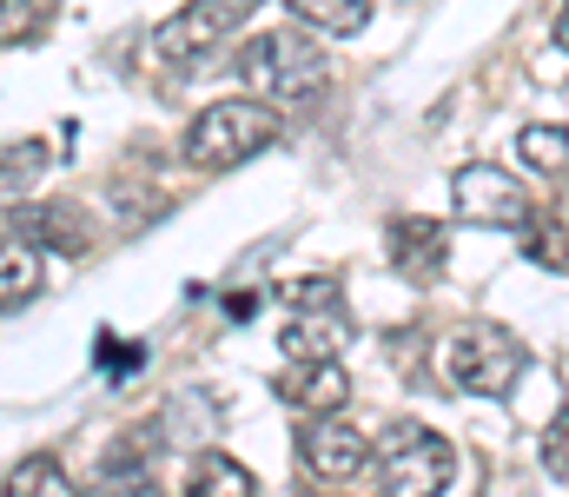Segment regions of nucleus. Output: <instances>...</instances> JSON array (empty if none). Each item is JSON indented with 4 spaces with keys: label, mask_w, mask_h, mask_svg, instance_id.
I'll return each mask as SVG.
<instances>
[{
    "label": "nucleus",
    "mask_w": 569,
    "mask_h": 497,
    "mask_svg": "<svg viewBox=\"0 0 569 497\" xmlns=\"http://www.w3.org/2000/svg\"><path fill=\"white\" fill-rule=\"evenodd\" d=\"M87 497H159V485H152L146 471H113V465H107L100 485H93Z\"/></svg>",
    "instance_id": "obj_17"
},
{
    "label": "nucleus",
    "mask_w": 569,
    "mask_h": 497,
    "mask_svg": "<svg viewBox=\"0 0 569 497\" xmlns=\"http://www.w3.org/2000/svg\"><path fill=\"white\" fill-rule=\"evenodd\" d=\"M239 73H246L252 93L298 107V100H318V93H325L331 60H325V47H318L305 27H272V33H252V40H246Z\"/></svg>",
    "instance_id": "obj_1"
},
{
    "label": "nucleus",
    "mask_w": 569,
    "mask_h": 497,
    "mask_svg": "<svg viewBox=\"0 0 569 497\" xmlns=\"http://www.w3.org/2000/svg\"><path fill=\"white\" fill-rule=\"evenodd\" d=\"M246 13H252V7H239V0H206V7H186V13L159 20L152 47H159L166 60H206L212 47H226V40L246 27Z\"/></svg>",
    "instance_id": "obj_6"
},
{
    "label": "nucleus",
    "mask_w": 569,
    "mask_h": 497,
    "mask_svg": "<svg viewBox=\"0 0 569 497\" xmlns=\"http://www.w3.org/2000/svg\"><path fill=\"white\" fill-rule=\"evenodd\" d=\"M298 458H305L325 485H345V478H358V471L371 465V438H365L351 418H311V425L298 431Z\"/></svg>",
    "instance_id": "obj_7"
},
{
    "label": "nucleus",
    "mask_w": 569,
    "mask_h": 497,
    "mask_svg": "<svg viewBox=\"0 0 569 497\" xmlns=\"http://www.w3.org/2000/svg\"><path fill=\"white\" fill-rule=\"evenodd\" d=\"M279 398L311 411V418H338V405L351 398V378L338 365H298L291 378H279Z\"/></svg>",
    "instance_id": "obj_10"
},
{
    "label": "nucleus",
    "mask_w": 569,
    "mask_h": 497,
    "mask_svg": "<svg viewBox=\"0 0 569 497\" xmlns=\"http://www.w3.org/2000/svg\"><path fill=\"white\" fill-rule=\"evenodd\" d=\"M7 497H73V485H67V471L53 458H20L7 471Z\"/></svg>",
    "instance_id": "obj_15"
},
{
    "label": "nucleus",
    "mask_w": 569,
    "mask_h": 497,
    "mask_svg": "<svg viewBox=\"0 0 569 497\" xmlns=\"http://www.w3.org/2000/svg\"><path fill=\"white\" fill-rule=\"evenodd\" d=\"M450 478H457V451L430 425L405 418L385 431V445H378V491L385 497H437Z\"/></svg>",
    "instance_id": "obj_4"
},
{
    "label": "nucleus",
    "mask_w": 569,
    "mask_h": 497,
    "mask_svg": "<svg viewBox=\"0 0 569 497\" xmlns=\"http://www.w3.org/2000/svg\"><path fill=\"white\" fill-rule=\"evenodd\" d=\"M284 299L305 312H338V279H298V286H284Z\"/></svg>",
    "instance_id": "obj_19"
},
{
    "label": "nucleus",
    "mask_w": 569,
    "mask_h": 497,
    "mask_svg": "<svg viewBox=\"0 0 569 497\" xmlns=\"http://www.w3.org/2000/svg\"><path fill=\"white\" fill-rule=\"evenodd\" d=\"M543 465H550L557 478H569V405L543 425Z\"/></svg>",
    "instance_id": "obj_20"
},
{
    "label": "nucleus",
    "mask_w": 569,
    "mask_h": 497,
    "mask_svg": "<svg viewBox=\"0 0 569 497\" xmlns=\"http://www.w3.org/2000/svg\"><path fill=\"white\" fill-rule=\"evenodd\" d=\"M523 365H530L523 338L503 331V326H463L443 345V371H450V385L470 391V398H503V391H517Z\"/></svg>",
    "instance_id": "obj_3"
},
{
    "label": "nucleus",
    "mask_w": 569,
    "mask_h": 497,
    "mask_svg": "<svg viewBox=\"0 0 569 497\" xmlns=\"http://www.w3.org/2000/svg\"><path fill=\"white\" fill-rule=\"evenodd\" d=\"M40 160H47V147H40V140H27V147H7V199H20V186L40 172Z\"/></svg>",
    "instance_id": "obj_18"
},
{
    "label": "nucleus",
    "mask_w": 569,
    "mask_h": 497,
    "mask_svg": "<svg viewBox=\"0 0 569 497\" xmlns=\"http://www.w3.org/2000/svg\"><path fill=\"white\" fill-rule=\"evenodd\" d=\"M80 212L73 206H33V212H13V232L20 239H47V246H60V252H87V226H73Z\"/></svg>",
    "instance_id": "obj_13"
},
{
    "label": "nucleus",
    "mask_w": 569,
    "mask_h": 497,
    "mask_svg": "<svg viewBox=\"0 0 569 497\" xmlns=\"http://www.w3.org/2000/svg\"><path fill=\"white\" fill-rule=\"evenodd\" d=\"M345 338H351L345 312H291V326L279 331V345H284L291 365H338Z\"/></svg>",
    "instance_id": "obj_9"
},
{
    "label": "nucleus",
    "mask_w": 569,
    "mask_h": 497,
    "mask_svg": "<svg viewBox=\"0 0 569 497\" xmlns=\"http://www.w3.org/2000/svg\"><path fill=\"white\" fill-rule=\"evenodd\" d=\"M450 206H457V219H470V226H510V232H523V226L537 219L530 192H523L503 166H463V172L450 179Z\"/></svg>",
    "instance_id": "obj_5"
},
{
    "label": "nucleus",
    "mask_w": 569,
    "mask_h": 497,
    "mask_svg": "<svg viewBox=\"0 0 569 497\" xmlns=\"http://www.w3.org/2000/svg\"><path fill=\"white\" fill-rule=\"evenodd\" d=\"M279 140V113L266 100H212L192 127H186V160L219 172V166H246Z\"/></svg>",
    "instance_id": "obj_2"
},
{
    "label": "nucleus",
    "mask_w": 569,
    "mask_h": 497,
    "mask_svg": "<svg viewBox=\"0 0 569 497\" xmlns=\"http://www.w3.org/2000/svg\"><path fill=\"white\" fill-rule=\"evenodd\" d=\"M385 252H391V266L405 272V279H437L443 272V252H450V239H443V226L437 219H418V212H405V219H391L385 226Z\"/></svg>",
    "instance_id": "obj_8"
},
{
    "label": "nucleus",
    "mask_w": 569,
    "mask_h": 497,
    "mask_svg": "<svg viewBox=\"0 0 569 497\" xmlns=\"http://www.w3.org/2000/svg\"><path fill=\"white\" fill-rule=\"evenodd\" d=\"M186 497H252V471L226 451H199L186 465Z\"/></svg>",
    "instance_id": "obj_11"
},
{
    "label": "nucleus",
    "mask_w": 569,
    "mask_h": 497,
    "mask_svg": "<svg viewBox=\"0 0 569 497\" xmlns=\"http://www.w3.org/2000/svg\"><path fill=\"white\" fill-rule=\"evenodd\" d=\"M291 27H305V33H365L371 0H291Z\"/></svg>",
    "instance_id": "obj_12"
},
{
    "label": "nucleus",
    "mask_w": 569,
    "mask_h": 497,
    "mask_svg": "<svg viewBox=\"0 0 569 497\" xmlns=\"http://www.w3.org/2000/svg\"><path fill=\"white\" fill-rule=\"evenodd\" d=\"M517 153L543 172H569V133L563 127H523L517 133Z\"/></svg>",
    "instance_id": "obj_16"
},
{
    "label": "nucleus",
    "mask_w": 569,
    "mask_h": 497,
    "mask_svg": "<svg viewBox=\"0 0 569 497\" xmlns=\"http://www.w3.org/2000/svg\"><path fill=\"white\" fill-rule=\"evenodd\" d=\"M33 292H40V252H33L20 232H7V259H0V306H7V312H20Z\"/></svg>",
    "instance_id": "obj_14"
},
{
    "label": "nucleus",
    "mask_w": 569,
    "mask_h": 497,
    "mask_svg": "<svg viewBox=\"0 0 569 497\" xmlns=\"http://www.w3.org/2000/svg\"><path fill=\"white\" fill-rule=\"evenodd\" d=\"M20 7H27V0H13V7H7V40H20V33H40V27H47V13H20Z\"/></svg>",
    "instance_id": "obj_21"
},
{
    "label": "nucleus",
    "mask_w": 569,
    "mask_h": 497,
    "mask_svg": "<svg viewBox=\"0 0 569 497\" xmlns=\"http://www.w3.org/2000/svg\"><path fill=\"white\" fill-rule=\"evenodd\" d=\"M557 47H569V7L557 13Z\"/></svg>",
    "instance_id": "obj_22"
}]
</instances>
